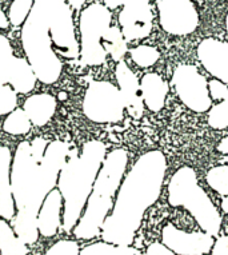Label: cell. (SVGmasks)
<instances>
[{
    "label": "cell",
    "instance_id": "cell-11",
    "mask_svg": "<svg viewBox=\"0 0 228 255\" xmlns=\"http://www.w3.org/2000/svg\"><path fill=\"white\" fill-rule=\"evenodd\" d=\"M104 4L111 11L123 7L119 13V24L127 42L149 36L154 21L149 0H104Z\"/></svg>",
    "mask_w": 228,
    "mask_h": 255
},
{
    "label": "cell",
    "instance_id": "cell-28",
    "mask_svg": "<svg viewBox=\"0 0 228 255\" xmlns=\"http://www.w3.org/2000/svg\"><path fill=\"white\" fill-rule=\"evenodd\" d=\"M12 46L4 35L0 34V86L8 84L9 68L13 62Z\"/></svg>",
    "mask_w": 228,
    "mask_h": 255
},
{
    "label": "cell",
    "instance_id": "cell-1",
    "mask_svg": "<svg viewBox=\"0 0 228 255\" xmlns=\"http://www.w3.org/2000/svg\"><path fill=\"white\" fill-rule=\"evenodd\" d=\"M70 144L60 139L35 138L17 144L11 163V188L16 214L9 223L27 246L40 237L37 214L48 194L58 186L59 172L71 152Z\"/></svg>",
    "mask_w": 228,
    "mask_h": 255
},
{
    "label": "cell",
    "instance_id": "cell-7",
    "mask_svg": "<svg viewBox=\"0 0 228 255\" xmlns=\"http://www.w3.org/2000/svg\"><path fill=\"white\" fill-rule=\"evenodd\" d=\"M112 12L106 4L91 3L80 11L79 48L80 59L86 66H102L107 59L103 39L111 28Z\"/></svg>",
    "mask_w": 228,
    "mask_h": 255
},
{
    "label": "cell",
    "instance_id": "cell-17",
    "mask_svg": "<svg viewBox=\"0 0 228 255\" xmlns=\"http://www.w3.org/2000/svg\"><path fill=\"white\" fill-rule=\"evenodd\" d=\"M11 163L12 152L8 147H0V218L11 222L16 214L11 188Z\"/></svg>",
    "mask_w": 228,
    "mask_h": 255
},
{
    "label": "cell",
    "instance_id": "cell-29",
    "mask_svg": "<svg viewBox=\"0 0 228 255\" xmlns=\"http://www.w3.org/2000/svg\"><path fill=\"white\" fill-rule=\"evenodd\" d=\"M208 125L215 130H226L228 127V98L218 102L208 110Z\"/></svg>",
    "mask_w": 228,
    "mask_h": 255
},
{
    "label": "cell",
    "instance_id": "cell-20",
    "mask_svg": "<svg viewBox=\"0 0 228 255\" xmlns=\"http://www.w3.org/2000/svg\"><path fill=\"white\" fill-rule=\"evenodd\" d=\"M37 78L25 58L15 56L9 68L8 84L17 94H28L35 88Z\"/></svg>",
    "mask_w": 228,
    "mask_h": 255
},
{
    "label": "cell",
    "instance_id": "cell-10",
    "mask_svg": "<svg viewBox=\"0 0 228 255\" xmlns=\"http://www.w3.org/2000/svg\"><path fill=\"white\" fill-rule=\"evenodd\" d=\"M176 95L192 111L206 113L212 107V98L206 76L194 64H179L172 74Z\"/></svg>",
    "mask_w": 228,
    "mask_h": 255
},
{
    "label": "cell",
    "instance_id": "cell-32",
    "mask_svg": "<svg viewBox=\"0 0 228 255\" xmlns=\"http://www.w3.org/2000/svg\"><path fill=\"white\" fill-rule=\"evenodd\" d=\"M208 88H210V95H211L212 101H224L228 98V87L223 82L218 79H212L208 82Z\"/></svg>",
    "mask_w": 228,
    "mask_h": 255
},
{
    "label": "cell",
    "instance_id": "cell-12",
    "mask_svg": "<svg viewBox=\"0 0 228 255\" xmlns=\"http://www.w3.org/2000/svg\"><path fill=\"white\" fill-rule=\"evenodd\" d=\"M159 21L171 35L186 36L199 25V15L191 0H156Z\"/></svg>",
    "mask_w": 228,
    "mask_h": 255
},
{
    "label": "cell",
    "instance_id": "cell-33",
    "mask_svg": "<svg viewBox=\"0 0 228 255\" xmlns=\"http://www.w3.org/2000/svg\"><path fill=\"white\" fill-rule=\"evenodd\" d=\"M214 255H228V235H220L212 247Z\"/></svg>",
    "mask_w": 228,
    "mask_h": 255
},
{
    "label": "cell",
    "instance_id": "cell-3",
    "mask_svg": "<svg viewBox=\"0 0 228 255\" xmlns=\"http://www.w3.org/2000/svg\"><path fill=\"white\" fill-rule=\"evenodd\" d=\"M106 155L107 146L98 139L86 142L80 150H71L56 186L63 198V231L72 233L78 225Z\"/></svg>",
    "mask_w": 228,
    "mask_h": 255
},
{
    "label": "cell",
    "instance_id": "cell-23",
    "mask_svg": "<svg viewBox=\"0 0 228 255\" xmlns=\"http://www.w3.org/2000/svg\"><path fill=\"white\" fill-rule=\"evenodd\" d=\"M80 255H140L131 246H121L110 242H95L80 249Z\"/></svg>",
    "mask_w": 228,
    "mask_h": 255
},
{
    "label": "cell",
    "instance_id": "cell-38",
    "mask_svg": "<svg viewBox=\"0 0 228 255\" xmlns=\"http://www.w3.org/2000/svg\"><path fill=\"white\" fill-rule=\"evenodd\" d=\"M226 27H227L228 29V15H227V19H226Z\"/></svg>",
    "mask_w": 228,
    "mask_h": 255
},
{
    "label": "cell",
    "instance_id": "cell-31",
    "mask_svg": "<svg viewBox=\"0 0 228 255\" xmlns=\"http://www.w3.org/2000/svg\"><path fill=\"white\" fill-rule=\"evenodd\" d=\"M43 255H80L79 243L74 239H60Z\"/></svg>",
    "mask_w": 228,
    "mask_h": 255
},
{
    "label": "cell",
    "instance_id": "cell-37",
    "mask_svg": "<svg viewBox=\"0 0 228 255\" xmlns=\"http://www.w3.org/2000/svg\"><path fill=\"white\" fill-rule=\"evenodd\" d=\"M220 206H222V210H223L224 213L228 214V197L223 198V201H222Z\"/></svg>",
    "mask_w": 228,
    "mask_h": 255
},
{
    "label": "cell",
    "instance_id": "cell-34",
    "mask_svg": "<svg viewBox=\"0 0 228 255\" xmlns=\"http://www.w3.org/2000/svg\"><path fill=\"white\" fill-rule=\"evenodd\" d=\"M44 3H68L74 9H80L86 3V0H37Z\"/></svg>",
    "mask_w": 228,
    "mask_h": 255
},
{
    "label": "cell",
    "instance_id": "cell-22",
    "mask_svg": "<svg viewBox=\"0 0 228 255\" xmlns=\"http://www.w3.org/2000/svg\"><path fill=\"white\" fill-rule=\"evenodd\" d=\"M33 126L29 121L28 115L23 109H15L12 113L5 115L1 128L4 132L13 136H23L31 131Z\"/></svg>",
    "mask_w": 228,
    "mask_h": 255
},
{
    "label": "cell",
    "instance_id": "cell-24",
    "mask_svg": "<svg viewBox=\"0 0 228 255\" xmlns=\"http://www.w3.org/2000/svg\"><path fill=\"white\" fill-rule=\"evenodd\" d=\"M103 46L107 51L108 55H111L114 60H120L127 52V40L121 34V29L119 27H114L108 29L103 39Z\"/></svg>",
    "mask_w": 228,
    "mask_h": 255
},
{
    "label": "cell",
    "instance_id": "cell-9",
    "mask_svg": "<svg viewBox=\"0 0 228 255\" xmlns=\"http://www.w3.org/2000/svg\"><path fill=\"white\" fill-rule=\"evenodd\" d=\"M42 3L46 5L50 36L58 55L64 59L78 58L80 48L74 23L75 9L68 3Z\"/></svg>",
    "mask_w": 228,
    "mask_h": 255
},
{
    "label": "cell",
    "instance_id": "cell-30",
    "mask_svg": "<svg viewBox=\"0 0 228 255\" xmlns=\"http://www.w3.org/2000/svg\"><path fill=\"white\" fill-rule=\"evenodd\" d=\"M17 95L9 84L0 86V117H5L17 109Z\"/></svg>",
    "mask_w": 228,
    "mask_h": 255
},
{
    "label": "cell",
    "instance_id": "cell-27",
    "mask_svg": "<svg viewBox=\"0 0 228 255\" xmlns=\"http://www.w3.org/2000/svg\"><path fill=\"white\" fill-rule=\"evenodd\" d=\"M33 4H35V0H12L7 11L11 25L21 27L24 24Z\"/></svg>",
    "mask_w": 228,
    "mask_h": 255
},
{
    "label": "cell",
    "instance_id": "cell-13",
    "mask_svg": "<svg viewBox=\"0 0 228 255\" xmlns=\"http://www.w3.org/2000/svg\"><path fill=\"white\" fill-rule=\"evenodd\" d=\"M163 245L176 255H207L212 251L215 239L208 233H188L168 223L162 230Z\"/></svg>",
    "mask_w": 228,
    "mask_h": 255
},
{
    "label": "cell",
    "instance_id": "cell-2",
    "mask_svg": "<svg viewBox=\"0 0 228 255\" xmlns=\"http://www.w3.org/2000/svg\"><path fill=\"white\" fill-rule=\"evenodd\" d=\"M167 159L160 150H151L136 159L117 190L111 213L102 227L106 242L132 245L145 211L158 201L166 178Z\"/></svg>",
    "mask_w": 228,
    "mask_h": 255
},
{
    "label": "cell",
    "instance_id": "cell-6",
    "mask_svg": "<svg viewBox=\"0 0 228 255\" xmlns=\"http://www.w3.org/2000/svg\"><path fill=\"white\" fill-rule=\"evenodd\" d=\"M168 203L182 207L191 214L198 226L212 237H218L222 229V215L216 206L198 182L196 171L183 166L175 171L168 183Z\"/></svg>",
    "mask_w": 228,
    "mask_h": 255
},
{
    "label": "cell",
    "instance_id": "cell-15",
    "mask_svg": "<svg viewBox=\"0 0 228 255\" xmlns=\"http://www.w3.org/2000/svg\"><path fill=\"white\" fill-rule=\"evenodd\" d=\"M115 75L119 91L124 101L125 110L131 117L139 119L144 113V103L141 99L140 82L137 79L136 74L128 67L127 63L119 62L116 64Z\"/></svg>",
    "mask_w": 228,
    "mask_h": 255
},
{
    "label": "cell",
    "instance_id": "cell-39",
    "mask_svg": "<svg viewBox=\"0 0 228 255\" xmlns=\"http://www.w3.org/2000/svg\"><path fill=\"white\" fill-rule=\"evenodd\" d=\"M226 231H227V233H228V223H227V226H226Z\"/></svg>",
    "mask_w": 228,
    "mask_h": 255
},
{
    "label": "cell",
    "instance_id": "cell-4",
    "mask_svg": "<svg viewBox=\"0 0 228 255\" xmlns=\"http://www.w3.org/2000/svg\"><path fill=\"white\" fill-rule=\"evenodd\" d=\"M128 166V151L114 148L107 152L88 197L83 214L72 234L79 241H91L99 237L104 221L111 213L117 190Z\"/></svg>",
    "mask_w": 228,
    "mask_h": 255
},
{
    "label": "cell",
    "instance_id": "cell-14",
    "mask_svg": "<svg viewBox=\"0 0 228 255\" xmlns=\"http://www.w3.org/2000/svg\"><path fill=\"white\" fill-rule=\"evenodd\" d=\"M198 59L204 70L228 87V43L204 39L198 46Z\"/></svg>",
    "mask_w": 228,
    "mask_h": 255
},
{
    "label": "cell",
    "instance_id": "cell-16",
    "mask_svg": "<svg viewBox=\"0 0 228 255\" xmlns=\"http://www.w3.org/2000/svg\"><path fill=\"white\" fill-rule=\"evenodd\" d=\"M63 226V198L58 187L43 202L37 214V230L43 238H54Z\"/></svg>",
    "mask_w": 228,
    "mask_h": 255
},
{
    "label": "cell",
    "instance_id": "cell-25",
    "mask_svg": "<svg viewBox=\"0 0 228 255\" xmlns=\"http://www.w3.org/2000/svg\"><path fill=\"white\" fill-rule=\"evenodd\" d=\"M206 180L214 191L223 197H228V164L210 168L206 175Z\"/></svg>",
    "mask_w": 228,
    "mask_h": 255
},
{
    "label": "cell",
    "instance_id": "cell-26",
    "mask_svg": "<svg viewBox=\"0 0 228 255\" xmlns=\"http://www.w3.org/2000/svg\"><path fill=\"white\" fill-rule=\"evenodd\" d=\"M129 54H131L132 62L141 68L152 67L160 59V52L158 51V48L147 46V44L133 47L132 50L129 51Z\"/></svg>",
    "mask_w": 228,
    "mask_h": 255
},
{
    "label": "cell",
    "instance_id": "cell-36",
    "mask_svg": "<svg viewBox=\"0 0 228 255\" xmlns=\"http://www.w3.org/2000/svg\"><path fill=\"white\" fill-rule=\"evenodd\" d=\"M218 150H219L220 152H223V154L228 155V136H226V138H223L220 140L219 144H218Z\"/></svg>",
    "mask_w": 228,
    "mask_h": 255
},
{
    "label": "cell",
    "instance_id": "cell-21",
    "mask_svg": "<svg viewBox=\"0 0 228 255\" xmlns=\"http://www.w3.org/2000/svg\"><path fill=\"white\" fill-rule=\"evenodd\" d=\"M28 246L17 238L8 221L0 218V255H27Z\"/></svg>",
    "mask_w": 228,
    "mask_h": 255
},
{
    "label": "cell",
    "instance_id": "cell-8",
    "mask_svg": "<svg viewBox=\"0 0 228 255\" xmlns=\"http://www.w3.org/2000/svg\"><path fill=\"white\" fill-rule=\"evenodd\" d=\"M124 110L125 105L119 87L111 82H92L84 92L83 114L94 123H119L124 117Z\"/></svg>",
    "mask_w": 228,
    "mask_h": 255
},
{
    "label": "cell",
    "instance_id": "cell-18",
    "mask_svg": "<svg viewBox=\"0 0 228 255\" xmlns=\"http://www.w3.org/2000/svg\"><path fill=\"white\" fill-rule=\"evenodd\" d=\"M23 110L28 115L32 126L44 127L55 117L58 110V101L51 94H35L25 99Z\"/></svg>",
    "mask_w": 228,
    "mask_h": 255
},
{
    "label": "cell",
    "instance_id": "cell-19",
    "mask_svg": "<svg viewBox=\"0 0 228 255\" xmlns=\"http://www.w3.org/2000/svg\"><path fill=\"white\" fill-rule=\"evenodd\" d=\"M140 91L143 103L149 111L159 113L166 105V99L170 87L162 76L155 72L143 75L140 80Z\"/></svg>",
    "mask_w": 228,
    "mask_h": 255
},
{
    "label": "cell",
    "instance_id": "cell-35",
    "mask_svg": "<svg viewBox=\"0 0 228 255\" xmlns=\"http://www.w3.org/2000/svg\"><path fill=\"white\" fill-rule=\"evenodd\" d=\"M9 25H11V23H9L8 15H7V12H4L3 9L0 8V31H5Z\"/></svg>",
    "mask_w": 228,
    "mask_h": 255
},
{
    "label": "cell",
    "instance_id": "cell-5",
    "mask_svg": "<svg viewBox=\"0 0 228 255\" xmlns=\"http://www.w3.org/2000/svg\"><path fill=\"white\" fill-rule=\"evenodd\" d=\"M21 47L37 80L54 84L62 76L63 60L55 50L50 36L46 5L36 1L27 20L21 25Z\"/></svg>",
    "mask_w": 228,
    "mask_h": 255
}]
</instances>
